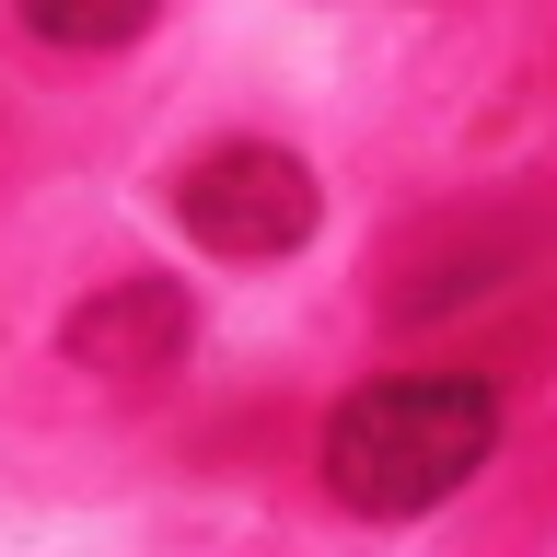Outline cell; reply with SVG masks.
<instances>
[{
    "mask_svg": "<svg viewBox=\"0 0 557 557\" xmlns=\"http://www.w3.org/2000/svg\"><path fill=\"white\" fill-rule=\"evenodd\" d=\"M35 47H139L151 35V12H24Z\"/></svg>",
    "mask_w": 557,
    "mask_h": 557,
    "instance_id": "obj_5",
    "label": "cell"
},
{
    "mask_svg": "<svg viewBox=\"0 0 557 557\" xmlns=\"http://www.w3.org/2000/svg\"><path fill=\"white\" fill-rule=\"evenodd\" d=\"M163 209L186 221L198 256L268 268V256H302V244H313L325 186H313V163H302V151H278V139H209L198 163L163 186Z\"/></svg>",
    "mask_w": 557,
    "mask_h": 557,
    "instance_id": "obj_3",
    "label": "cell"
},
{
    "mask_svg": "<svg viewBox=\"0 0 557 557\" xmlns=\"http://www.w3.org/2000/svg\"><path fill=\"white\" fill-rule=\"evenodd\" d=\"M487 453H499V383L487 372H383L360 395L325 407V499L360 522H418L465 499L487 476Z\"/></svg>",
    "mask_w": 557,
    "mask_h": 557,
    "instance_id": "obj_1",
    "label": "cell"
},
{
    "mask_svg": "<svg viewBox=\"0 0 557 557\" xmlns=\"http://www.w3.org/2000/svg\"><path fill=\"white\" fill-rule=\"evenodd\" d=\"M534 256H546V209H522V198L430 209V221L395 233L372 313H383V325H453L465 302H499L511 278H534Z\"/></svg>",
    "mask_w": 557,
    "mask_h": 557,
    "instance_id": "obj_2",
    "label": "cell"
},
{
    "mask_svg": "<svg viewBox=\"0 0 557 557\" xmlns=\"http://www.w3.org/2000/svg\"><path fill=\"white\" fill-rule=\"evenodd\" d=\"M186 337H198V290L163 268H128V278H104L94 302L59 325L70 348V372H104V383H151L186 360Z\"/></svg>",
    "mask_w": 557,
    "mask_h": 557,
    "instance_id": "obj_4",
    "label": "cell"
}]
</instances>
